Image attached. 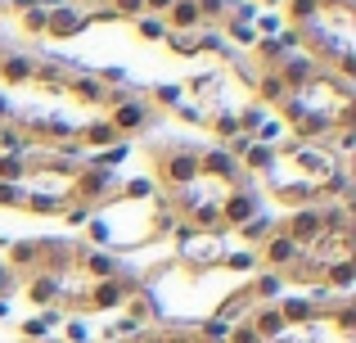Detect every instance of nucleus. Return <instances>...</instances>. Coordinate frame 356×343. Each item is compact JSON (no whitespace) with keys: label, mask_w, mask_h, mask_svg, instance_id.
I'll return each mask as SVG.
<instances>
[{"label":"nucleus","mask_w":356,"mask_h":343,"mask_svg":"<svg viewBox=\"0 0 356 343\" xmlns=\"http://www.w3.org/2000/svg\"><path fill=\"white\" fill-rule=\"evenodd\" d=\"M252 217H257V194H252V181H243L226 194V203H221V226L239 230L243 221H252Z\"/></svg>","instance_id":"9"},{"label":"nucleus","mask_w":356,"mask_h":343,"mask_svg":"<svg viewBox=\"0 0 356 343\" xmlns=\"http://www.w3.org/2000/svg\"><path fill=\"white\" fill-rule=\"evenodd\" d=\"M154 185H163V194L185 190L190 181H199V150L194 145H163L154 150Z\"/></svg>","instance_id":"4"},{"label":"nucleus","mask_w":356,"mask_h":343,"mask_svg":"<svg viewBox=\"0 0 356 343\" xmlns=\"http://www.w3.org/2000/svg\"><path fill=\"white\" fill-rule=\"evenodd\" d=\"M32 72H36L32 54H18V50L0 54V81H5V86H32Z\"/></svg>","instance_id":"13"},{"label":"nucleus","mask_w":356,"mask_h":343,"mask_svg":"<svg viewBox=\"0 0 356 343\" xmlns=\"http://www.w3.org/2000/svg\"><path fill=\"white\" fill-rule=\"evenodd\" d=\"M176 230V212L167 203V194H154L149 203H127V199H108L90 212L86 235L90 248H104V253H136V248L167 239Z\"/></svg>","instance_id":"1"},{"label":"nucleus","mask_w":356,"mask_h":343,"mask_svg":"<svg viewBox=\"0 0 356 343\" xmlns=\"http://www.w3.org/2000/svg\"><path fill=\"white\" fill-rule=\"evenodd\" d=\"M136 36H145V41H167V23L154 18V14H145V18H136Z\"/></svg>","instance_id":"18"},{"label":"nucleus","mask_w":356,"mask_h":343,"mask_svg":"<svg viewBox=\"0 0 356 343\" xmlns=\"http://www.w3.org/2000/svg\"><path fill=\"white\" fill-rule=\"evenodd\" d=\"M72 181H77V168H59V163L32 159L27 172H23V181H18L23 208H32V212H63L68 203H77Z\"/></svg>","instance_id":"2"},{"label":"nucleus","mask_w":356,"mask_h":343,"mask_svg":"<svg viewBox=\"0 0 356 343\" xmlns=\"http://www.w3.org/2000/svg\"><path fill=\"white\" fill-rule=\"evenodd\" d=\"M14 289H18V276L9 271L5 262H0V298H5V294H14Z\"/></svg>","instance_id":"21"},{"label":"nucleus","mask_w":356,"mask_h":343,"mask_svg":"<svg viewBox=\"0 0 356 343\" xmlns=\"http://www.w3.org/2000/svg\"><path fill=\"white\" fill-rule=\"evenodd\" d=\"M275 230H280V221H270V217H261V212H257L252 221H243V226H239V235H243V244H248L252 253H257V248L266 244V239L275 235Z\"/></svg>","instance_id":"15"},{"label":"nucleus","mask_w":356,"mask_h":343,"mask_svg":"<svg viewBox=\"0 0 356 343\" xmlns=\"http://www.w3.org/2000/svg\"><path fill=\"white\" fill-rule=\"evenodd\" d=\"M172 244H176V266L185 271H217L226 262L230 244L221 230H190V226H176L172 230Z\"/></svg>","instance_id":"3"},{"label":"nucleus","mask_w":356,"mask_h":343,"mask_svg":"<svg viewBox=\"0 0 356 343\" xmlns=\"http://www.w3.org/2000/svg\"><path fill=\"white\" fill-rule=\"evenodd\" d=\"M0 208H23V194H18V185L0 181Z\"/></svg>","instance_id":"20"},{"label":"nucleus","mask_w":356,"mask_h":343,"mask_svg":"<svg viewBox=\"0 0 356 343\" xmlns=\"http://www.w3.org/2000/svg\"><path fill=\"white\" fill-rule=\"evenodd\" d=\"M90 27V9L77 0H63L59 9H45V41H72Z\"/></svg>","instance_id":"5"},{"label":"nucleus","mask_w":356,"mask_h":343,"mask_svg":"<svg viewBox=\"0 0 356 343\" xmlns=\"http://www.w3.org/2000/svg\"><path fill=\"white\" fill-rule=\"evenodd\" d=\"M0 122H14V104H9L5 95H0Z\"/></svg>","instance_id":"23"},{"label":"nucleus","mask_w":356,"mask_h":343,"mask_svg":"<svg viewBox=\"0 0 356 343\" xmlns=\"http://www.w3.org/2000/svg\"><path fill=\"white\" fill-rule=\"evenodd\" d=\"M298 257H302V248H298L293 239L284 235V230H275V235H270L266 244L257 248V266H266V271H275V276H284L289 266L298 262Z\"/></svg>","instance_id":"8"},{"label":"nucleus","mask_w":356,"mask_h":343,"mask_svg":"<svg viewBox=\"0 0 356 343\" xmlns=\"http://www.w3.org/2000/svg\"><path fill=\"white\" fill-rule=\"evenodd\" d=\"M104 118L118 127L122 141H131L136 131H145V127L154 122V109H149V99H145V95H131V99H122V104H113Z\"/></svg>","instance_id":"6"},{"label":"nucleus","mask_w":356,"mask_h":343,"mask_svg":"<svg viewBox=\"0 0 356 343\" xmlns=\"http://www.w3.org/2000/svg\"><path fill=\"white\" fill-rule=\"evenodd\" d=\"M77 145L81 150H113V145H122V136H118V127L108 122L104 113H95L90 122L77 127Z\"/></svg>","instance_id":"12"},{"label":"nucleus","mask_w":356,"mask_h":343,"mask_svg":"<svg viewBox=\"0 0 356 343\" xmlns=\"http://www.w3.org/2000/svg\"><path fill=\"white\" fill-rule=\"evenodd\" d=\"M27 163H32V159H23V154H0V181L18 185V181H23V172H27Z\"/></svg>","instance_id":"17"},{"label":"nucleus","mask_w":356,"mask_h":343,"mask_svg":"<svg viewBox=\"0 0 356 343\" xmlns=\"http://www.w3.org/2000/svg\"><path fill=\"white\" fill-rule=\"evenodd\" d=\"M59 217L68 221V226H86V221H90V208H86V203H68Z\"/></svg>","instance_id":"19"},{"label":"nucleus","mask_w":356,"mask_h":343,"mask_svg":"<svg viewBox=\"0 0 356 343\" xmlns=\"http://www.w3.org/2000/svg\"><path fill=\"white\" fill-rule=\"evenodd\" d=\"M5 266L23 280V276L41 271V239H14V244H5Z\"/></svg>","instance_id":"11"},{"label":"nucleus","mask_w":356,"mask_h":343,"mask_svg":"<svg viewBox=\"0 0 356 343\" xmlns=\"http://www.w3.org/2000/svg\"><path fill=\"white\" fill-rule=\"evenodd\" d=\"M23 298L32 303V308H59V294H63V276L59 271H32V276H23Z\"/></svg>","instance_id":"7"},{"label":"nucleus","mask_w":356,"mask_h":343,"mask_svg":"<svg viewBox=\"0 0 356 343\" xmlns=\"http://www.w3.org/2000/svg\"><path fill=\"white\" fill-rule=\"evenodd\" d=\"M63 335H68L72 343H86V326H81V321H68V330H63Z\"/></svg>","instance_id":"22"},{"label":"nucleus","mask_w":356,"mask_h":343,"mask_svg":"<svg viewBox=\"0 0 356 343\" xmlns=\"http://www.w3.org/2000/svg\"><path fill=\"white\" fill-rule=\"evenodd\" d=\"M280 230H284V235L293 239L298 248H312L316 239H321V230H325V221H321V203H312V208H298Z\"/></svg>","instance_id":"10"},{"label":"nucleus","mask_w":356,"mask_h":343,"mask_svg":"<svg viewBox=\"0 0 356 343\" xmlns=\"http://www.w3.org/2000/svg\"><path fill=\"white\" fill-rule=\"evenodd\" d=\"M284 276H275V271H261V276H252L248 280V294H252V303H280L284 298Z\"/></svg>","instance_id":"14"},{"label":"nucleus","mask_w":356,"mask_h":343,"mask_svg":"<svg viewBox=\"0 0 356 343\" xmlns=\"http://www.w3.org/2000/svg\"><path fill=\"white\" fill-rule=\"evenodd\" d=\"M145 99H149V109H154V113H158V109H172V113H176V109H181V99H185V90L181 86H154Z\"/></svg>","instance_id":"16"}]
</instances>
